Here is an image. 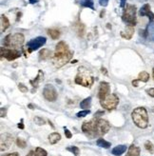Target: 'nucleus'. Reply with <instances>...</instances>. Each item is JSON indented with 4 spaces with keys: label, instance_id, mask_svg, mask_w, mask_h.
I'll use <instances>...</instances> for the list:
<instances>
[{
    "label": "nucleus",
    "instance_id": "obj_1",
    "mask_svg": "<svg viewBox=\"0 0 154 156\" xmlns=\"http://www.w3.org/2000/svg\"><path fill=\"white\" fill-rule=\"evenodd\" d=\"M110 129L109 123L102 118H95L84 122L82 125V130L84 133L89 137H96V136H103L108 133Z\"/></svg>",
    "mask_w": 154,
    "mask_h": 156
},
{
    "label": "nucleus",
    "instance_id": "obj_2",
    "mask_svg": "<svg viewBox=\"0 0 154 156\" xmlns=\"http://www.w3.org/2000/svg\"><path fill=\"white\" fill-rule=\"evenodd\" d=\"M133 123L140 129H146L148 126V115L147 110L144 107H138L131 113Z\"/></svg>",
    "mask_w": 154,
    "mask_h": 156
},
{
    "label": "nucleus",
    "instance_id": "obj_3",
    "mask_svg": "<svg viewBox=\"0 0 154 156\" xmlns=\"http://www.w3.org/2000/svg\"><path fill=\"white\" fill-rule=\"evenodd\" d=\"M74 82L77 85L90 88L94 82V77L91 75L90 71L88 69H86L84 67H80L78 69V74L75 76Z\"/></svg>",
    "mask_w": 154,
    "mask_h": 156
},
{
    "label": "nucleus",
    "instance_id": "obj_4",
    "mask_svg": "<svg viewBox=\"0 0 154 156\" xmlns=\"http://www.w3.org/2000/svg\"><path fill=\"white\" fill-rule=\"evenodd\" d=\"M25 41V37L22 33H14V35H8L4 38L5 48H12L14 50H17L18 48L22 47Z\"/></svg>",
    "mask_w": 154,
    "mask_h": 156
},
{
    "label": "nucleus",
    "instance_id": "obj_5",
    "mask_svg": "<svg viewBox=\"0 0 154 156\" xmlns=\"http://www.w3.org/2000/svg\"><path fill=\"white\" fill-rule=\"evenodd\" d=\"M122 20L128 26L136 25V6L131 4H127L124 8L122 14Z\"/></svg>",
    "mask_w": 154,
    "mask_h": 156
},
{
    "label": "nucleus",
    "instance_id": "obj_6",
    "mask_svg": "<svg viewBox=\"0 0 154 156\" xmlns=\"http://www.w3.org/2000/svg\"><path fill=\"white\" fill-rule=\"evenodd\" d=\"M100 104L103 109H106L107 110H112L116 109V107L119 104V98L116 94L109 93L103 99L100 100Z\"/></svg>",
    "mask_w": 154,
    "mask_h": 156
},
{
    "label": "nucleus",
    "instance_id": "obj_7",
    "mask_svg": "<svg viewBox=\"0 0 154 156\" xmlns=\"http://www.w3.org/2000/svg\"><path fill=\"white\" fill-rule=\"evenodd\" d=\"M73 52L70 51L69 52L64 53V54H58V55H54L52 57V63L55 68L59 69V68L63 67L64 65H66L67 63H69L70 60L73 58Z\"/></svg>",
    "mask_w": 154,
    "mask_h": 156
},
{
    "label": "nucleus",
    "instance_id": "obj_8",
    "mask_svg": "<svg viewBox=\"0 0 154 156\" xmlns=\"http://www.w3.org/2000/svg\"><path fill=\"white\" fill-rule=\"evenodd\" d=\"M46 41H47V38L44 36H38L32 39V40H30L27 43V49L29 52L38 50V49L41 48L43 45H45Z\"/></svg>",
    "mask_w": 154,
    "mask_h": 156
},
{
    "label": "nucleus",
    "instance_id": "obj_9",
    "mask_svg": "<svg viewBox=\"0 0 154 156\" xmlns=\"http://www.w3.org/2000/svg\"><path fill=\"white\" fill-rule=\"evenodd\" d=\"M43 96L48 101L54 102L56 101L57 97H58V93H57V91L54 86L51 84H47L44 87V89H43Z\"/></svg>",
    "mask_w": 154,
    "mask_h": 156
},
{
    "label": "nucleus",
    "instance_id": "obj_10",
    "mask_svg": "<svg viewBox=\"0 0 154 156\" xmlns=\"http://www.w3.org/2000/svg\"><path fill=\"white\" fill-rule=\"evenodd\" d=\"M21 52L18 50H14V49H8V48H1V58H6L8 61H13L16 58L20 57Z\"/></svg>",
    "mask_w": 154,
    "mask_h": 156
},
{
    "label": "nucleus",
    "instance_id": "obj_11",
    "mask_svg": "<svg viewBox=\"0 0 154 156\" xmlns=\"http://www.w3.org/2000/svg\"><path fill=\"white\" fill-rule=\"evenodd\" d=\"M13 143V137L9 133L1 134V140H0V146H1V152H6L8 150Z\"/></svg>",
    "mask_w": 154,
    "mask_h": 156
},
{
    "label": "nucleus",
    "instance_id": "obj_12",
    "mask_svg": "<svg viewBox=\"0 0 154 156\" xmlns=\"http://www.w3.org/2000/svg\"><path fill=\"white\" fill-rule=\"evenodd\" d=\"M110 93V85L109 83L103 81L100 83L99 85V90H98V98L101 100L104 97H106L108 94Z\"/></svg>",
    "mask_w": 154,
    "mask_h": 156
},
{
    "label": "nucleus",
    "instance_id": "obj_13",
    "mask_svg": "<svg viewBox=\"0 0 154 156\" xmlns=\"http://www.w3.org/2000/svg\"><path fill=\"white\" fill-rule=\"evenodd\" d=\"M139 14H140L141 16H147L151 22L154 20V13L151 12L150 4L144 5V6L140 9V11H139Z\"/></svg>",
    "mask_w": 154,
    "mask_h": 156
},
{
    "label": "nucleus",
    "instance_id": "obj_14",
    "mask_svg": "<svg viewBox=\"0 0 154 156\" xmlns=\"http://www.w3.org/2000/svg\"><path fill=\"white\" fill-rule=\"evenodd\" d=\"M70 50L69 48V45L64 41H60L55 47V52L54 54H63V53L69 52Z\"/></svg>",
    "mask_w": 154,
    "mask_h": 156
},
{
    "label": "nucleus",
    "instance_id": "obj_15",
    "mask_svg": "<svg viewBox=\"0 0 154 156\" xmlns=\"http://www.w3.org/2000/svg\"><path fill=\"white\" fill-rule=\"evenodd\" d=\"M133 35H134V27L133 26H128V25H127L125 32H121V36L124 37V38H126L127 40L131 39Z\"/></svg>",
    "mask_w": 154,
    "mask_h": 156
},
{
    "label": "nucleus",
    "instance_id": "obj_16",
    "mask_svg": "<svg viewBox=\"0 0 154 156\" xmlns=\"http://www.w3.org/2000/svg\"><path fill=\"white\" fill-rule=\"evenodd\" d=\"M52 52L48 49H42L39 52V60H48L50 58H52Z\"/></svg>",
    "mask_w": 154,
    "mask_h": 156
},
{
    "label": "nucleus",
    "instance_id": "obj_17",
    "mask_svg": "<svg viewBox=\"0 0 154 156\" xmlns=\"http://www.w3.org/2000/svg\"><path fill=\"white\" fill-rule=\"evenodd\" d=\"M127 150V146L126 145H118L115 148L112 149L111 153L114 156H121L122 154H124Z\"/></svg>",
    "mask_w": 154,
    "mask_h": 156
},
{
    "label": "nucleus",
    "instance_id": "obj_18",
    "mask_svg": "<svg viewBox=\"0 0 154 156\" xmlns=\"http://www.w3.org/2000/svg\"><path fill=\"white\" fill-rule=\"evenodd\" d=\"M140 152H141L140 148L135 145H131L128 148V153L126 154V156H140Z\"/></svg>",
    "mask_w": 154,
    "mask_h": 156
},
{
    "label": "nucleus",
    "instance_id": "obj_19",
    "mask_svg": "<svg viewBox=\"0 0 154 156\" xmlns=\"http://www.w3.org/2000/svg\"><path fill=\"white\" fill-rule=\"evenodd\" d=\"M48 138H49V142L51 145H55L61 140V135L58 132H52L49 135V137Z\"/></svg>",
    "mask_w": 154,
    "mask_h": 156
},
{
    "label": "nucleus",
    "instance_id": "obj_20",
    "mask_svg": "<svg viewBox=\"0 0 154 156\" xmlns=\"http://www.w3.org/2000/svg\"><path fill=\"white\" fill-rule=\"evenodd\" d=\"M96 145H97L98 147L103 148V149H109L110 147H111V143L108 142V141H106L103 138L97 139V141H96Z\"/></svg>",
    "mask_w": 154,
    "mask_h": 156
},
{
    "label": "nucleus",
    "instance_id": "obj_21",
    "mask_svg": "<svg viewBox=\"0 0 154 156\" xmlns=\"http://www.w3.org/2000/svg\"><path fill=\"white\" fill-rule=\"evenodd\" d=\"M10 27V21L7 16H5L4 14L1 15V32H4L7 29Z\"/></svg>",
    "mask_w": 154,
    "mask_h": 156
},
{
    "label": "nucleus",
    "instance_id": "obj_22",
    "mask_svg": "<svg viewBox=\"0 0 154 156\" xmlns=\"http://www.w3.org/2000/svg\"><path fill=\"white\" fill-rule=\"evenodd\" d=\"M48 35H50V37L54 40H56L60 37V32L56 29H51V30H48Z\"/></svg>",
    "mask_w": 154,
    "mask_h": 156
},
{
    "label": "nucleus",
    "instance_id": "obj_23",
    "mask_svg": "<svg viewBox=\"0 0 154 156\" xmlns=\"http://www.w3.org/2000/svg\"><path fill=\"white\" fill-rule=\"evenodd\" d=\"M77 2H78L81 6L83 7H87V8H90L94 10V7H93V1L92 0H76Z\"/></svg>",
    "mask_w": 154,
    "mask_h": 156
},
{
    "label": "nucleus",
    "instance_id": "obj_24",
    "mask_svg": "<svg viewBox=\"0 0 154 156\" xmlns=\"http://www.w3.org/2000/svg\"><path fill=\"white\" fill-rule=\"evenodd\" d=\"M43 74H42V71H39V74H38V76L35 78L34 80H31L30 81V83L32 84V86L33 87V88H37L38 87V84H39V82L40 81H42L43 79H44V78H43Z\"/></svg>",
    "mask_w": 154,
    "mask_h": 156
},
{
    "label": "nucleus",
    "instance_id": "obj_25",
    "mask_svg": "<svg viewBox=\"0 0 154 156\" xmlns=\"http://www.w3.org/2000/svg\"><path fill=\"white\" fill-rule=\"evenodd\" d=\"M90 103H91V97H87L86 99H84L83 101H81L80 103V108L83 110H88L90 107Z\"/></svg>",
    "mask_w": 154,
    "mask_h": 156
},
{
    "label": "nucleus",
    "instance_id": "obj_26",
    "mask_svg": "<svg viewBox=\"0 0 154 156\" xmlns=\"http://www.w3.org/2000/svg\"><path fill=\"white\" fill-rule=\"evenodd\" d=\"M137 79L139 81H142L144 83H146V82H147L148 80H150V74H148L147 71H141L140 74H139Z\"/></svg>",
    "mask_w": 154,
    "mask_h": 156
},
{
    "label": "nucleus",
    "instance_id": "obj_27",
    "mask_svg": "<svg viewBox=\"0 0 154 156\" xmlns=\"http://www.w3.org/2000/svg\"><path fill=\"white\" fill-rule=\"evenodd\" d=\"M34 156H48V152L42 148H36L34 152Z\"/></svg>",
    "mask_w": 154,
    "mask_h": 156
},
{
    "label": "nucleus",
    "instance_id": "obj_28",
    "mask_svg": "<svg viewBox=\"0 0 154 156\" xmlns=\"http://www.w3.org/2000/svg\"><path fill=\"white\" fill-rule=\"evenodd\" d=\"M145 149L147 150L148 152H150V153H153L154 152V146L150 142V141H146V142H145Z\"/></svg>",
    "mask_w": 154,
    "mask_h": 156
},
{
    "label": "nucleus",
    "instance_id": "obj_29",
    "mask_svg": "<svg viewBox=\"0 0 154 156\" xmlns=\"http://www.w3.org/2000/svg\"><path fill=\"white\" fill-rule=\"evenodd\" d=\"M67 150H69L71 153H73L75 156H79L80 150L78 149V147H75V146H71V147H68L67 148Z\"/></svg>",
    "mask_w": 154,
    "mask_h": 156
},
{
    "label": "nucleus",
    "instance_id": "obj_30",
    "mask_svg": "<svg viewBox=\"0 0 154 156\" xmlns=\"http://www.w3.org/2000/svg\"><path fill=\"white\" fill-rule=\"evenodd\" d=\"M16 145L18 146L19 148H21V149H25L27 147V142L24 139L20 138V137H18L16 139Z\"/></svg>",
    "mask_w": 154,
    "mask_h": 156
},
{
    "label": "nucleus",
    "instance_id": "obj_31",
    "mask_svg": "<svg viewBox=\"0 0 154 156\" xmlns=\"http://www.w3.org/2000/svg\"><path fill=\"white\" fill-rule=\"evenodd\" d=\"M33 121H34L35 124L39 125V126L46 124V120L44 118H42V117H40V116H35L34 118H33Z\"/></svg>",
    "mask_w": 154,
    "mask_h": 156
},
{
    "label": "nucleus",
    "instance_id": "obj_32",
    "mask_svg": "<svg viewBox=\"0 0 154 156\" xmlns=\"http://www.w3.org/2000/svg\"><path fill=\"white\" fill-rule=\"evenodd\" d=\"M89 113H90V110H83L79 111V113L76 114V116L78 117V118H81V117H85V116H87V115L89 114Z\"/></svg>",
    "mask_w": 154,
    "mask_h": 156
},
{
    "label": "nucleus",
    "instance_id": "obj_33",
    "mask_svg": "<svg viewBox=\"0 0 154 156\" xmlns=\"http://www.w3.org/2000/svg\"><path fill=\"white\" fill-rule=\"evenodd\" d=\"M18 89H19V91H20L21 92H23V93H26V92H28V88L24 84H22V83H19V84H18Z\"/></svg>",
    "mask_w": 154,
    "mask_h": 156
},
{
    "label": "nucleus",
    "instance_id": "obj_34",
    "mask_svg": "<svg viewBox=\"0 0 154 156\" xmlns=\"http://www.w3.org/2000/svg\"><path fill=\"white\" fill-rule=\"evenodd\" d=\"M64 130H65V135H66V137L67 138H71V137H73V134H71V132H70V131L68 130V129H67L66 128V127H65V128H64Z\"/></svg>",
    "mask_w": 154,
    "mask_h": 156
},
{
    "label": "nucleus",
    "instance_id": "obj_35",
    "mask_svg": "<svg viewBox=\"0 0 154 156\" xmlns=\"http://www.w3.org/2000/svg\"><path fill=\"white\" fill-rule=\"evenodd\" d=\"M146 92L147 93L150 95V96H151V97H154V88H150V89H147V91H146Z\"/></svg>",
    "mask_w": 154,
    "mask_h": 156
},
{
    "label": "nucleus",
    "instance_id": "obj_36",
    "mask_svg": "<svg viewBox=\"0 0 154 156\" xmlns=\"http://www.w3.org/2000/svg\"><path fill=\"white\" fill-rule=\"evenodd\" d=\"M109 3V0H99V4L101 5V6L103 7H106Z\"/></svg>",
    "mask_w": 154,
    "mask_h": 156
},
{
    "label": "nucleus",
    "instance_id": "obj_37",
    "mask_svg": "<svg viewBox=\"0 0 154 156\" xmlns=\"http://www.w3.org/2000/svg\"><path fill=\"white\" fill-rule=\"evenodd\" d=\"M6 114H7V110L1 108V117H6Z\"/></svg>",
    "mask_w": 154,
    "mask_h": 156
},
{
    "label": "nucleus",
    "instance_id": "obj_38",
    "mask_svg": "<svg viewBox=\"0 0 154 156\" xmlns=\"http://www.w3.org/2000/svg\"><path fill=\"white\" fill-rule=\"evenodd\" d=\"M120 2H121V3H120V6H121V8H125V7H126V4H127V0H120Z\"/></svg>",
    "mask_w": 154,
    "mask_h": 156
},
{
    "label": "nucleus",
    "instance_id": "obj_39",
    "mask_svg": "<svg viewBox=\"0 0 154 156\" xmlns=\"http://www.w3.org/2000/svg\"><path fill=\"white\" fill-rule=\"evenodd\" d=\"M5 156H19V154H18V152H12V153L6 154Z\"/></svg>",
    "mask_w": 154,
    "mask_h": 156
},
{
    "label": "nucleus",
    "instance_id": "obj_40",
    "mask_svg": "<svg viewBox=\"0 0 154 156\" xmlns=\"http://www.w3.org/2000/svg\"><path fill=\"white\" fill-rule=\"evenodd\" d=\"M138 82H139L138 79L133 80V81H132V86H133V87H138Z\"/></svg>",
    "mask_w": 154,
    "mask_h": 156
},
{
    "label": "nucleus",
    "instance_id": "obj_41",
    "mask_svg": "<svg viewBox=\"0 0 154 156\" xmlns=\"http://www.w3.org/2000/svg\"><path fill=\"white\" fill-rule=\"evenodd\" d=\"M18 128L19 129H21V130H23L24 129V125H23V119H21V122L20 123L18 124Z\"/></svg>",
    "mask_w": 154,
    "mask_h": 156
},
{
    "label": "nucleus",
    "instance_id": "obj_42",
    "mask_svg": "<svg viewBox=\"0 0 154 156\" xmlns=\"http://www.w3.org/2000/svg\"><path fill=\"white\" fill-rule=\"evenodd\" d=\"M101 71H102V74H106V75L108 74V71H107V70L105 69V68H102V69H101Z\"/></svg>",
    "mask_w": 154,
    "mask_h": 156
},
{
    "label": "nucleus",
    "instance_id": "obj_43",
    "mask_svg": "<svg viewBox=\"0 0 154 156\" xmlns=\"http://www.w3.org/2000/svg\"><path fill=\"white\" fill-rule=\"evenodd\" d=\"M103 113H104V111H98V113H95V115H94V116L96 117V116H98V115H101V114H103Z\"/></svg>",
    "mask_w": 154,
    "mask_h": 156
},
{
    "label": "nucleus",
    "instance_id": "obj_44",
    "mask_svg": "<svg viewBox=\"0 0 154 156\" xmlns=\"http://www.w3.org/2000/svg\"><path fill=\"white\" fill-rule=\"evenodd\" d=\"M27 156H34V152H32V150H31V152H30V153H29Z\"/></svg>",
    "mask_w": 154,
    "mask_h": 156
},
{
    "label": "nucleus",
    "instance_id": "obj_45",
    "mask_svg": "<svg viewBox=\"0 0 154 156\" xmlns=\"http://www.w3.org/2000/svg\"><path fill=\"white\" fill-rule=\"evenodd\" d=\"M28 107H29V108H30L31 110H33V108H34V107H33V105H32V104H30V105H29Z\"/></svg>",
    "mask_w": 154,
    "mask_h": 156
},
{
    "label": "nucleus",
    "instance_id": "obj_46",
    "mask_svg": "<svg viewBox=\"0 0 154 156\" xmlns=\"http://www.w3.org/2000/svg\"><path fill=\"white\" fill-rule=\"evenodd\" d=\"M30 2H31L32 4H34V3H36L37 1H36V0H30Z\"/></svg>",
    "mask_w": 154,
    "mask_h": 156
},
{
    "label": "nucleus",
    "instance_id": "obj_47",
    "mask_svg": "<svg viewBox=\"0 0 154 156\" xmlns=\"http://www.w3.org/2000/svg\"><path fill=\"white\" fill-rule=\"evenodd\" d=\"M152 78L154 79V68H153V70H152Z\"/></svg>",
    "mask_w": 154,
    "mask_h": 156
},
{
    "label": "nucleus",
    "instance_id": "obj_48",
    "mask_svg": "<svg viewBox=\"0 0 154 156\" xmlns=\"http://www.w3.org/2000/svg\"><path fill=\"white\" fill-rule=\"evenodd\" d=\"M153 110H154V108H153Z\"/></svg>",
    "mask_w": 154,
    "mask_h": 156
}]
</instances>
